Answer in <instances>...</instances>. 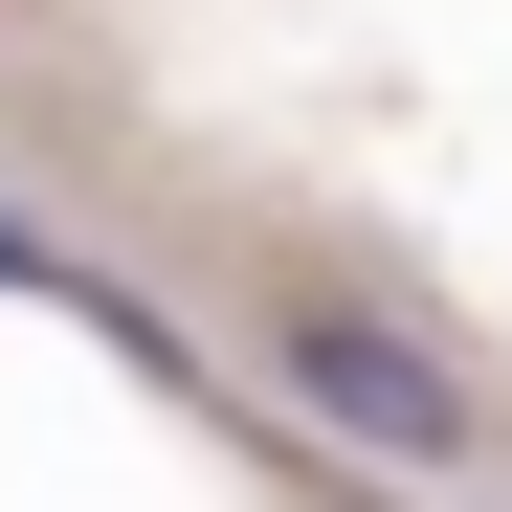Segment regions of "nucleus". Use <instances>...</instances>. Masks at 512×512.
Returning <instances> with one entry per match:
<instances>
[{
	"label": "nucleus",
	"mask_w": 512,
	"mask_h": 512,
	"mask_svg": "<svg viewBox=\"0 0 512 512\" xmlns=\"http://www.w3.org/2000/svg\"><path fill=\"white\" fill-rule=\"evenodd\" d=\"M268 357H290V401H312L357 468H401V490L490 468V401H468V357H423L401 312H357V290H290V312H268Z\"/></svg>",
	"instance_id": "f257e3e1"
}]
</instances>
